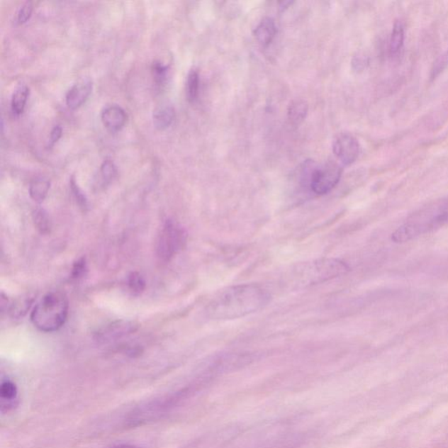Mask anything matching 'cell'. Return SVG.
<instances>
[{
  "label": "cell",
  "instance_id": "6da1fadb",
  "mask_svg": "<svg viewBox=\"0 0 448 448\" xmlns=\"http://www.w3.org/2000/svg\"><path fill=\"white\" fill-rule=\"evenodd\" d=\"M271 294L255 284L227 287L214 298L208 308L213 320H227L241 318L267 307Z\"/></svg>",
  "mask_w": 448,
  "mask_h": 448
},
{
  "label": "cell",
  "instance_id": "7a4b0ae2",
  "mask_svg": "<svg viewBox=\"0 0 448 448\" xmlns=\"http://www.w3.org/2000/svg\"><path fill=\"white\" fill-rule=\"evenodd\" d=\"M349 271L348 264L336 259H320L296 264L286 276L293 289H304L341 277Z\"/></svg>",
  "mask_w": 448,
  "mask_h": 448
},
{
  "label": "cell",
  "instance_id": "3957f363",
  "mask_svg": "<svg viewBox=\"0 0 448 448\" xmlns=\"http://www.w3.org/2000/svg\"><path fill=\"white\" fill-rule=\"evenodd\" d=\"M69 313V301L62 293H51L35 306L31 320L39 330L51 333L57 331L66 323Z\"/></svg>",
  "mask_w": 448,
  "mask_h": 448
},
{
  "label": "cell",
  "instance_id": "277c9868",
  "mask_svg": "<svg viewBox=\"0 0 448 448\" xmlns=\"http://www.w3.org/2000/svg\"><path fill=\"white\" fill-rule=\"evenodd\" d=\"M342 173V169L337 164L327 162L315 167L313 162H308L302 168L301 183L315 195L323 196L338 184Z\"/></svg>",
  "mask_w": 448,
  "mask_h": 448
},
{
  "label": "cell",
  "instance_id": "5b68a950",
  "mask_svg": "<svg viewBox=\"0 0 448 448\" xmlns=\"http://www.w3.org/2000/svg\"><path fill=\"white\" fill-rule=\"evenodd\" d=\"M186 234L177 223L167 221L157 241V255L163 261H169L181 251L186 245Z\"/></svg>",
  "mask_w": 448,
  "mask_h": 448
},
{
  "label": "cell",
  "instance_id": "8992f818",
  "mask_svg": "<svg viewBox=\"0 0 448 448\" xmlns=\"http://www.w3.org/2000/svg\"><path fill=\"white\" fill-rule=\"evenodd\" d=\"M333 151L336 158L345 166L353 164L360 154L359 142L349 133L340 134L334 141Z\"/></svg>",
  "mask_w": 448,
  "mask_h": 448
},
{
  "label": "cell",
  "instance_id": "52a82bcc",
  "mask_svg": "<svg viewBox=\"0 0 448 448\" xmlns=\"http://www.w3.org/2000/svg\"><path fill=\"white\" fill-rule=\"evenodd\" d=\"M140 325L130 320H116L106 325L96 333V339L101 342H110L133 334L138 330Z\"/></svg>",
  "mask_w": 448,
  "mask_h": 448
},
{
  "label": "cell",
  "instance_id": "ba28073f",
  "mask_svg": "<svg viewBox=\"0 0 448 448\" xmlns=\"http://www.w3.org/2000/svg\"><path fill=\"white\" fill-rule=\"evenodd\" d=\"M20 391L9 378H2L0 384V410L2 414L13 413L20 405Z\"/></svg>",
  "mask_w": 448,
  "mask_h": 448
},
{
  "label": "cell",
  "instance_id": "9c48e42d",
  "mask_svg": "<svg viewBox=\"0 0 448 448\" xmlns=\"http://www.w3.org/2000/svg\"><path fill=\"white\" fill-rule=\"evenodd\" d=\"M92 82L83 79L74 84L66 95V103L70 109H77L85 103L92 91Z\"/></svg>",
  "mask_w": 448,
  "mask_h": 448
},
{
  "label": "cell",
  "instance_id": "30bf717a",
  "mask_svg": "<svg viewBox=\"0 0 448 448\" xmlns=\"http://www.w3.org/2000/svg\"><path fill=\"white\" fill-rule=\"evenodd\" d=\"M102 122L110 132L121 130L125 126L127 116L123 108L118 106H110L106 108L101 115Z\"/></svg>",
  "mask_w": 448,
  "mask_h": 448
},
{
  "label": "cell",
  "instance_id": "8fae6325",
  "mask_svg": "<svg viewBox=\"0 0 448 448\" xmlns=\"http://www.w3.org/2000/svg\"><path fill=\"white\" fill-rule=\"evenodd\" d=\"M254 35L257 43L263 47L270 45L277 35V28H276L274 21L271 18H264L256 28Z\"/></svg>",
  "mask_w": 448,
  "mask_h": 448
},
{
  "label": "cell",
  "instance_id": "7c38bea8",
  "mask_svg": "<svg viewBox=\"0 0 448 448\" xmlns=\"http://www.w3.org/2000/svg\"><path fill=\"white\" fill-rule=\"evenodd\" d=\"M175 118V111L174 107L169 104H162L156 108L154 111V125L157 129L165 130L168 128L174 122Z\"/></svg>",
  "mask_w": 448,
  "mask_h": 448
},
{
  "label": "cell",
  "instance_id": "4fadbf2b",
  "mask_svg": "<svg viewBox=\"0 0 448 448\" xmlns=\"http://www.w3.org/2000/svg\"><path fill=\"white\" fill-rule=\"evenodd\" d=\"M308 112V104L303 99H295L289 107V119L291 124L298 125L304 121Z\"/></svg>",
  "mask_w": 448,
  "mask_h": 448
},
{
  "label": "cell",
  "instance_id": "5bb4252c",
  "mask_svg": "<svg viewBox=\"0 0 448 448\" xmlns=\"http://www.w3.org/2000/svg\"><path fill=\"white\" fill-rule=\"evenodd\" d=\"M50 188V182L45 177H37L33 179L30 184V196L36 203H43L46 198L48 190Z\"/></svg>",
  "mask_w": 448,
  "mask_h": 448
},
{
  "label": "cell",
  "instance_id": "9a60e30c",
  "mask_svg": "<svg viewBox=\"0 0 448 448\" xmlns=\"http://www.w3.org/2000/svg\"><path fill=\"white\" fill-rule=\"evenodd\" d=\"M29 96V89L28 86L22 85L14 91L11 106L13 113L21 115L23 113L26 104Z\"/></svg>",
  "mask_w": 448,
  "mask_h": 448
},
{
  "label": "cell",
  "instance_id": "2e32d148",
  "mask_svg": "<svg viewBox=\"0 0 448 448\" xmlns=\"http://www.w3.org/2000/svg\"><path fill=\"white\" fill-rule=\"evenodd\" d=\"M405 32L404 27L401 21H396L392 30L390 40V53L392 55H397L401 50L404 44Z\"/></svg>",
  "mask_w": 448,
  "mask_h": 448
},
{
  "label": "cell",
  "instance_id": "e0dca14e",
  "mask_svg": "<svg viewBox=\"0 0 448 448\" xmlns=\"http://www.w3.org/2000/svg\"><path fill=\"white\" fill-rule=\"evenodd\" d=\"M200 77L199 72L196 69H192L188 74L186 79V96L190 103H194L199 95Z\"/></svg>",
  "mask_w": 448,
  "mask_h": 448
},
{
  "label": "cell",
  "instance_id": "ac0fdd59",
  "mask_svg": "<svg viewBox=\"0 0 448 448\" xmlns=\"http://www.w3.org/2000/svg\"><path fill=\"white\" fill-rule=\"evenodd\" d=\"M127 286L133 295H140L144 292L147 282L139 272H132L127 279Z\"/></svg>",
  "mask_w": 448,
  "mask_h": 448
},
{
  "label": "cell",
  "instance_id": "d6986e66",
  "mask_svg": "<svg viewBox=\"0 0 448 448\" xmlns=\"http://www.w3.org/2000/svg\"><path fill=\"white\" fill-rule=\"evenodd\" d=\"M117 167H116L115 164L110 159L104 160L100 167L101 179H102L103 184H108L113 181L117 177Z\"/></svg>",
  "mask_w": 448,
  "mask_h": 448
},
{
  "label": "cell",
  "instance_id": "ffe728a7",
  "mask_svg": "<svg viewBox=\"0 0 448 448\" xmlns=\"http://www.w3.org/2000/svg\"><path fill=\"white\" fill-rule=\"evenodd\" d=\"M33 215H35L33 219H35V226L40 230V233L43 234L50 233V222L47 218V213L43 208H38V210L35 211Z\"/></svg>",
  "mask_w": 448,
  "mask_h": 448
},
{
  "label": "cell",
  "instance_id": "44dd1931",
  "mask_svg": "<svg viewBox=\"0 0 448 448\" xmlns=\"http://www.w3.org/2000/svg\"><path fill=\"white\" fill-rule=\"evenodd\" d=\"M33 13V5L31 2H26L18 9L16 13V21L18 24H23L29 20Z\"/></svg>",
  "mask_w": 448,
  "mask_h": 448
},
{
  "label": "cell",
  "instance_id": "7402d4cb",
  "mask_svg": "<svg viewBox=\"0 0 448 448\" xmlns=\"http://www.w3.org/2000/svg\"><path fill=\"white\" fill-rule=\"evenodd\" d=\"M30 303H31V301H29V298H25L24 300L18 301L16 303L12 305L11 313H12L13 316H23L27 313Z\"/></svg>",
  "mask_w": 448,
  "mask_h": 448
},
{
  "label": "cell",
  "instance_id": "603a6c76",
  "mask_svg": "<svg viewBox=\"0 0 448 448\" xmlns=\"http://www.w3.org/2000/svg\"><path fill=\"white\" fill-rule=\"evenodd\" d=\"M168 67L163 65L162 63L155 62L152 66L154 70L156 83L159 85L163 84L166 80Z\"/></svg>",
  "mask_w": 448,
  "mask_h": 448
},
{
  "label": "cell",
  "instance_id": "cb8c5ba5",
  "mask_svg": "<svg viewBox=\"0 0 448 448\" xmlns=\"http://www.w3.org/2000/svg\"><path fill=\"white\" fill-rule=\"evenodd\" d=\"M70 185L71 189H72V192L74 197H76L78 204H79L82 208L87 207V199H86V197L84 195V193L81 191V189L78 188V185L74 179L71 180Z\"/></svg>",
  "mask_w": 448,
  "mask_h": 448
},
{
  "label": "cell",
  "instance_id": "d4e9b609",
  "mask_svg": "<svg viewBox=\"0 0 448 448\" xmlns=\"http://www.w3.org/2000/svg\"><path fill=\"white\" fill-rule=\"evenodd\" d=\"M86 271H87V264L83 257L74 263L72 269V278L77 279L83 277Z\"/></svg>",
  "mask_w": 448,
  "mask_h": 448
},
{
  "label": "cell",
  "instance_id": "484cf974",
  "mask_svg": "<svg viewBox=\"0 0 448 448\" xmlns=\"http://www.w3.org/2000/svg\"><path fill=\"white\" fill-rule=\"evenodd\" d=\"M62 129L61 126L56 125L54 127L50 133V145H53L60 140V138L62 137Z\"/></svg>",
  "mask_w": 448,
  "mask_h": 448
},
{
  "label": "cell",
  "instance_id": "4316f807",
  "mask_svg": "<svg viewBox=\"0 0 448 448\" xmlns=\"http://www.w3.org/2000/svg\"><path fill=\"white\" fill-rule=\"evenodd\" d=\"M108 448H141L136 445H132V444H121V445H116Z\"/></svg>",
  "mask_w": 448,
  "mask_h": 448
},
{
  "label": "cell",
  "instance_id": "83f0119b",
  "mask_svg": "<svg viewBox=\"0 0 448 448\" xmlns=\"http://www.w3.org/2000/svg\"><path fill=\"white\" fill-rule=\"evenodd\" d=\"M447 59H448V53H447Z\"/></svg>",
  "mask_w": 448,
  "mask_h": 448
}]
</instances>
